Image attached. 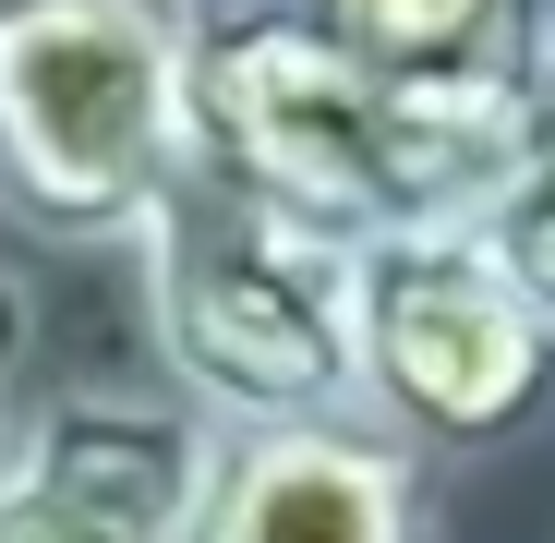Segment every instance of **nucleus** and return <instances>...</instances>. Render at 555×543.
<instances>
[{"mask_svg":"<svg viewBox=\"0 0 555 543\" xmlns=\"http://www.w3.org/2000/svg\"><path fill=\"white\" fill-rule=\"evenodd\" d=\"M519 73H387L291 0H206L194 37V157L338 242L447 230L495 194Z\"/></svg>","mask_w":555,"mask_h":543,"instance_id":"nucleus-1","label":"nucleus"},{"mask_svg":"<svg viewBox=\"0 0 555 543\" xmlns=\"http://www.w3.org/2000/svg\"><path fill=\"white\" fill-rule=\"evenodd\" d=\"M133 279L157 387H181L206 423L362 411V242L291 218L242 169L181 157V181L133 242Z\"/></svg>","mask_w":555,"mask_h":543,"instance_id":"nucleus-2","label":"nucleus"},{"mask_svg":"<svg viewBox=\"0 0 555 543\" xmlns=\"http://www.w3.org/2000/svg\"><path fill=\"white\" fill-rule=\"evenodd\" d=\"M206 0H0V230L133 254L194 157Z\"/></svg>","mask_w":555,"mask_h":543,"instance_id":"nucleus-3","label":"nucleus"},{"mask_svg":"<svg viewBox=\"0 0 555 543\" xmlns=\"http://www.w3.org/2000/svg\"><path fill=\"white\" fill-rule=\"evenodd\" d=\"M555 399V314L472 218L362 242V411L423 460H495Z\"/></svg>","mask_w":555,"mask_h":543,"instance_id":"nucleus-4","label":"nucleus"},{"mask_svg":"<svg viewBox=\"0 0 555 543\" xmlns=\"http://www.w3.org/2000/svg\"><path fill=\"white\" fill-rule=\"evenodd\" d=\"M206 460L181 387H49L0 435V543H194Z\"/></svg>","mask_w":555,"mask_h":543,"instance_id":"nucleus-5","label":"nucleus"},{"mask_svg":"<svg viewBox=\"0 0 555 543\" xmlns=\"http://www.w3.org/2000/svg\"><path fill=\"white\" fill-rule=\"evenodd\" d=\"M194 543H435V460L375 411L218 423Z\"/></svg>","mask_w":555,"mask_h":543,"instance_id":"nucleus-6","label":"nucleus"},{"mask_svg":"<svg viewBox=\"0 0 555 543\" xmlns=\"http://www.w3.org/2000/svg\"><path fill=\"white\" fill-rule=\"evenodd\" d=\"M387 73H531L555 0H291Z\"/></svg>","mask_w":555,"mask_h":543,"instance_id":"nucleus-7","label":"nucleus"},{"mask_svg":"<svg viewBox=\"0 0 555 543\" xmlns=\"http://www.w3.org/2000/svg\"><path fill=\"white\" fill-rule=\"evenodd\" d=\"M472 230L495 242V266L555 314V25L519 73V109H507V157H495V194L472 206Z\"/></svg>","mask_w":555,"mask_h":543,"instance_id":"nucleus-8","label":"nucleus"},{"mask_svg":"<svg viewBox=\"0 0 555 543\" xmlns=\"http://www.w3.org/2000/svg\"><path fill=\"white\" fill-rule=\"evenodd\" d=\"M37 362V302H25V279L0 266V399H13V375Z\"/></svg>","mask_w":555,"mask_h":543,"instance_id":"nucleus-9","label":"nucleus"},{"mask_svg":"<svg viewBox=\"0 0 555 543\" xmlns=\"http://www.w3.org/2000/svg\"><path fill=\"white\" fill-rule=\"evenodd\" d=\"M0 435H13V399H0Z\"/></svg>","mask_w":555,"mask_h":543,"instance_id":"nucleus-10","label":"nucleus"}]
</instances>
